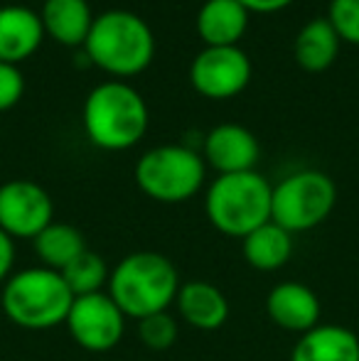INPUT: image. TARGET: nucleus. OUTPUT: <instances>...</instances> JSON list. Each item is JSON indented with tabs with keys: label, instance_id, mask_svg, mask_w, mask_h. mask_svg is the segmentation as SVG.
<instances>
[{
	"label": "nucleus",
	"instance_id": "1",
	"mask_svg": "<svg viewBox=\"0 0 359 361\" xmlns=\"http://www.w3.org/2000/svg\"><path fill=\"white\" fill-rule=\"evenodd\" d=\"M180 273L168 256L158 251H135L111 268L106 293L128 319H143L175 305Z\"/></svg>",
	"mask_w": 359,
	"mask_h": 361
},
{
	"label": "nucleus",
	"instance_id": "2",
	"mask_svg": "<svg viewBox=\"0 0 359 361\" xmlns=\"http://www.w3.org/2000/svg\"><path fill=\"white\" fill-rule=\"evenodd\" d=\"M74 302L62 273L44 266L23 268L13 273L0 290L3 314L20 329L44 332L67 322L69 307Z\"/></svg>",
	"mask_w": 359,
	"mask_h": 361
},
{
	"label": "nucleus",
	"instance_id": "3",
	"mask_svg": "<svg viewBox=\"0 0 359 361\" xmlns=\"http://www.w3.org/2000/svg\"><path fill=\"white\" fill-rule=\"evenodd\" d=\"M82 121L94 145L104 150H126L143 138L148 128V106L130 84L109 79L87 94Z\"/></svg>",
	"mask_w": 359,
	"mask_h": 361
},
{
	"label": "nucleus",
	"instance_id": "4",
	"mask_svg": "<svg viewBox=\"0 0 359 361\" xmlns=\"http://www.w3.org/2000/svg\"><path fill=\"white\" fill-rule=\"evenodd\" d=\"M273 185L256 170L219 175L205 195V212L219 233L244 238L271 221Z\"/></svg>",
	"mask_w": 359,
	"mask_h": 361
},
{
	"label": "nucleus",
	"instance_id": "5",
	"mask_svg": "<svg viewBox=\"0 0 359 361\" xmlns=\"http://www.w3.org/2000/svg\"><path fill=\"white\" fill-rule=\"evenodd\" d=\"M84 47L101 69L128 76L148 67L155 52V37L140 15L116 8L96 15Z\"/></svg>",
	"mask_w": 359,
	"mask_h": 361
},
{
	"label": "nucleus",
	"instance_id": "6",
	"mask_svg": "<svg viewBox=\"0 0 359 361\" xmlns=\"http://www.w3.org/2000/svg\"><path fill=\"white\" fill-rule=\"evenodd\" d=\"M135 182L150 200L178 204L200 192L205 182V160L187 145L150 147L135 162Z\"/></svg>",
	"mask_w": 359,
	"mask_h": 361
},
{
	"label": "nucleus",
	"instance_id": "7",
	"mask_svg": "<svg viewBox=\"0 0 359 361\" xmlns=\"http://www.w3.org/2000/svg\"><path fill=\"white\" fill-rule=\"evenodd\" d=\"M337 187L320 170H298L273 185L271 221L291 233H303L320 226L332 214Z\"/></svg>",
	"mask_w": 359,
	"mask_h": 361
},
{
	"label": "nucleus",
	"instance_id": "8",
	"mask_svg": "<svg viewBox=\"0 0 359 361\" xmlns=\"http://www.w3.org/2000/svg\"><path fill=\"white\" fill-rule=\"evenodd\" d=\"M126 319L128 317L104 290V293L74 298L64 327L77 347L104 354L121 344L126 334Z\"/></svg>",
	"mask_w": 359,
	"mask_h": 361
},
{
	"label": "nucleus",
	"instance_id": "9",
	"mask_svg": "<svg viewBox=\"0 0 359 361\" xmlns=\"http://www.w3.org/2000/svg\"><path fill=\"white\" fill-rule=\"evenodd\" d=\"M54 221L49 192L32 180H10L0 185V228L10 238H30Z\"/></svg>",
	"mask_w": 359,
	"mask_h": 361
},
{
	"label": "nucleus",
	"instance_id": "10",
	"mask_svg": "<svg viewBox=\"0 0 359 361\" xmlns=\"http://www.w3.org/2000/svg\"><path fill=\"white\" fill-rule=\"evenodd\" d=\"M190 79L200 94L209 99H229L249 84L251 59L236 44L205 47L192 59Z\"/></svg>",
	"mask_w": 359,
	"mask_h": 361
},
{
	"label": "nucleus",
	"instance_id": "11",
	"mask_svg": "<svg viewBox=\"0 0 359 361\" xmlns=\"http://www.w3.org/2000/svg\"><path fill=\"white\" fill-rule=\"evenodd\" d=\"M266 314L276 327L286 332L305 334L308 329L320 324L322 305L315 290L308 288L305 283L286 281L271 288L266 298Z\"/></svg>",
	"mask_w": 359,
	"mask_h": 361
},
{
	"label": "nucleus",
	"instance_id": "12",
	"mask_svg": "<svg viewBox=\"0 0 359 361\" xmlns=\"http://www.w3.org/2000/svg\"><path fill=\"white\" fill-rule=\"evenodd\" d=\"M259 155L256 135L239 123H219L205 138V157L219 175L254 170Z\"/></svg>",
	"mask_w": 359,
	"mask_h": 361
},
{
	"label": "nucleus",
	"instance_id": "13",
	"mask_svg": "<svg viewBox=\"0 0 359 361\" xmlns=\"http://www.w3.org/2000/svg\"><path fill=\"white\" fill-rule=\"evenodd\" d=\"M175 307L182 322L202 332H214L224 327V322L229 319V300L209 281L182 283L175 298Z\"/></svg>",
	"mask_w": 359,
	"mask_h": 361
},
{
	"label": "nucleus",
	"instance_id": "14",
	"mask_svg": "<svg viewBox=\"0 0 359 361\" xmlns=\"http://www.w3.org/2000/svg\"><path fill=\"white\" fill-rule=\"evenodd\" d=\"M44 25L39 13L28 5L0 8V62L18 64L39 47Z\"/></svg>",
	"mask_w": 359,
	"mask_h": 361
},
{
	"label": "nucleus",
	"instance_id": "15",
	"mask_svg": "<svg viewBox=\"0 0 359 361\" xmlns=\"http://www.w3.org/2000/svg\"><path fill=\"white\" fill-rule=\"evenodd\" d=\"M291 361H359V337L342 324H317L300 334Z\"/></svg>",
	"mask_w": 359,
	"mask_h": 361
},
{
	"label": "nucleus",
	"instance_id": "16",
	"mask_svg": "<svg viewBox=\"0 0 359 361\" xmlns=\"http://www.w3.org/2000/svg\"><path fill=\"white\" fill-rule=\"evenodd\" d=\"M249 25V10L239 0H205L197 13V32L207 47L236 44Z\"/></svg>",
	"mask_w": 359,
	"mask_h": 361
},
{
	"label": "nucleus",
	"instance_id": "17",
	"mask_svg": "<svg viewBox=\"0 0 359 361\" xmlns=\"http://www.w3.org/2000/svg\"><path fill=\"white\" fill-rule=\"evenodd\" d=\"M244 261L254 271L273 273L283 268L293 256V233L278 226L276 221H266L264 226L254 228L241 238Z\"/></svg>",
	"mask_w": 359,
	"mask_h": 361
},
{
	"label": "nucleus",
	"instance_id": "18",
	"mask_svg": "<svg viewBox=\"0 0 359 361\" xmlns=\"http://www.w3.org/2000/svg\"><path fill=\"white\" fill-rule=\"evenodd\" d=\"M39 18L44 32L62 44H84L94 23L87 0H44Z\"/></svg>",
	"mask_w": 359,
	"mask_h": 361
},
{
	"label": "nucleus",
	"instance_id": "19",
	"mask_svg": "<svg viewBox=\"0 0 359 361\" xmlns=\"http://www.w3.org/2000/svg\"><path fill=\"white\" fill-rule=\"evenodd\" d=\"M32 248L35 256L39 258V266L62 273L89 246L84 233L77 226H72L67 221H52L44 231H39L32 238Z\"/></svg>",
	"mask_w": 359,
	"mask_h": 361
},
{
	"label": "nucleus",
	"instance_id": "20",
	"mask_svg": "<svg viewBox=\"0 0 359 361\" xmlns=\"http://www.w3.org/2000/svg\"><path fill=\"white\" fill-rule=\"evenodd\" d=\"M340 49V35L327 18H315L305 23V27L296 37V59L300 67L310 72L330 67Z\"/></svg>",
	"mask_w": 359,
	"mask_h": 361
},
{
	"label": "nucleus",
	"instance_id": "21",
	"mask_svg": "<svg viewBox=\"0 0 359 361\" xmlns=\"http://www.w3.org/2000/svg\"><path fill=\"white\" fill-rule=\"evenodd\" d=\"M109 276H111V268L106 266L104 258L96 251H91V248H87L79 258H74L62 271L64 283L72 290L74 298L104 293L106 286H109Z\"/></svg>",
	"mask_w": 359,
	"mask_h": 361
},
{
	"label": "nucleus",
	"instance_id": "22",
	"mask_svg": "<svg viewBox=\"0 0 359 361\" xmlns=\"http://www.w3.org/2000/svg\"><path fill=\"white\" fill-rule=\"evenodd\" d=\"M178 334H180L178 317L170 314L168 310L138 319V339L148 349H153V352H165V349H170L178 342Z\"/></svg>",
	"mask_w": 359,
	"mask_h": 361
},
{
	"label": "nucleus",
	"instance_id": "23",
	"mask_svg": "<svg viewBox=\"0 0 359 361\" xmlns=\"http://www.w3.org/2000/svg\"><path fill=\"white\" fill-rule=\"evenodd\" d=\"M327 20L337 30L340 39L359 44V0H330Z\"/></svg>",
	"mask_w": 359,
	"mask_h": 361
},
{
	"label": "nucleus",
	"instance_id": "24",
	"mask_svg": "<svg viewBox=\"0 0 359 361\" xmlns=\"http://www.w3.org/2000/svg\"><path fill=\"white\" fill-rule=\"evenodd\" d=\"M23 91H25V76L18 69V64L0 62V111L18 104Z\"/></svg>",
	"mask_w": 359,
	"mask_h": 361
},
{
	"label": "nucleus",
	"instance_id": "25",
	"mask_svg": "<svg viewBox=\"0 0 359 361\" xmlns=\"http://www.w3.org/2000/svg\"><path fill=\"white\" fill-rule=\"evenodd\" d=\"M15 266V241L0 228V286L13 276Z\"/></svg>",
	"mask_w": 359,
	"mask_h": 361
},
{
	"label": "nucleus",
	"instance_id": "26",
	"mask_svg": "<svg viewBox=\"0 0 359 361\" xmlns=\"http://www.w3.org/2000/svg\"><path fill=\"white\" fill-rule=\"evenodd\" d=\"M246 10H259V13H271V10H281L291 5L293 0H239Z\"/></svg>",
	"mask_w": 359,
	"mask_h": 361
}]
</instances>
